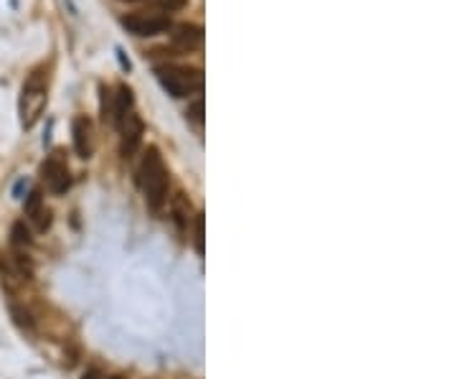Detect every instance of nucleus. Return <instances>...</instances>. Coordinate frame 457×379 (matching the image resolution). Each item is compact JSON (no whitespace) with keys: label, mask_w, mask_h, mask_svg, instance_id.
Masks as SVG:
<instances>
[{"label":"nucleus","mask_w":457,"mask_h":379,"mask_svg":"<svg viewBox=\"0 0 457 379\" xmlns=\"http://www.w3.org/2000/svg\"><path fill=\"white\" fill-rule=\"evenodd\" d=\"M171 39L183 51H196L204 44V28L196 26V23H180V26L173 28Z\"/></svg>","instance_id":"nucleus-9"},{"label":"nucleus","mask_w":457,"mask_h":379,"mask_svg":"<svg viewBox=\"0 0 457 379\" xmlns=\"http://www.w3.org/2000/svg\"><path fill=\"white\" fill-rule=\"evenodd\" d=\"M135 110V97H133V89L130 86H117V94H114V120L117 122L119 117H125L127 113H133Z\"/></svg>","instance_id":"nucleus-10"},{"label":"nucleus","mask_w":457,"mask_h":379,"mask_svg":"<svg viewBox=\"0 0 457 379\" xmlns=\"http://www.w3.org/2000/svg\"><path fill=\"white\" fill-rule=\"evenodd\" d=\"M119 23H122V26H125L133 36H140V39H150V36H158V34H163V31L171 28V18H168V15L155 13V11H143V13L122 15Z\"/></svg>","instance_id":"nucleus-5"},{"label":"nucleus","mask_w":457,"mask_h":379,"mask_svg":"<svg viewBox=\"0 0 457 379\" xmlns=\"http://www.w3.org/2000/svg\"><path fill=\"white\" fill-rule=\"evenodd\" d=\"M114 125L119 130V153H122V158H133L138 153L140 143H143V120H140V115L133 110L125 117H119Z\"/></svg>","instance_id":"nucleus-6"},{"label":"nucleus","mask_w":457,"mask_h":379,"mask_svg":"<svg viewBox=\"0 0 457 379\" xmlns=\"http://www.w3.org/2000/svg\"><path fill=\"white\" fill-rule=\"evenodd\" d=\"M100 113L105 122L114 120V94H112V89H107L105 84H100Z\"/></svg>","instance_id":"nucleus-14"},{"label":"nucleus","mask_w":457,"mask_h":379,"mask_svg":"<svg viewBox=\"0 0 457 379\" xmlns=\"http://www.w3.org/2000/svg\"><path fill=\"white\" fill-rule=\"evenodd\" d=\"M127 3H135V0H127Z\"/></svg>","instance_id":"nucleus-20"},{"label":"nucleus","mask_w":457,"mask_h":379,"mask_svg":"<svg viewBox=\"0 0 457 379\" xmlns=\"http://www.w3.org/2000/svg\"><path fill=\"white\" fill-rule=\"evenodd\" d=\"M180 8H186V0H160L158 6H155V13L160 15H168V13H175Z\"/></svg>","instance_id":"nucleus-17"},{"label":"nucleus","mask_w":457,"mask_h":379,"mask_svg":"<svg viewBox=\"0 0 457 379\" xmlns=\"http://www.w3.org/2000/svg\"><path fill=\"white\" fill-rule=\"evenodd\" d=\"M155 77L163 84L168 94L173 97H191V94L201 92L204 86V74L196 67H180V64H163L155 69Z\"/></svg>","instance_id":"nucleus-3"},{"label":"nucleus","mask_w":457,"mask_h":379,"mask_svg":"<svg viewBox=\"0 0 457 379\" xmlns=\"http://www.w3.org/2000/svg\"><path fill=\"white\" fill-rule=\"evenodd\" d=\"M193 247H196V252L204 255V214H196V219H193Z\"/></svg>","instance_id":"nucleus-16"},{"label":"nucleus","mask_w":457,"mask_h":379,"mask_svg":"<svg viewBox=\"0 0 457 379\" xmlns=\"http://www.w3.org/2000/svg\"><path fill=\"white\" fill-rule=\"evenodd\" d=\"M11 316H13L15 326L23 328V331H28V333H34L36 319H34V313L28 311L26 306H15V303H11Z\"/></svg>","instance_id":"nucleus-13"},{"label":"nucleus","mask_w":457,"mask_h":379,"mask_svg":"<svg viewBox=\"0 0 457 379\" xmlns=\"http://www.w3.org/2000/svg\"><path fill=\"white\" fill-rule=\"evenodd\" d=\"M28 217V221H31V226H34L36 232H48L51 229V224H53V212L46 207V204H41V207H36L31 214H26Z\"/></svg>","instance_id":"nucleus-11"},{"label":"nucleus","mask_w":457,"mask_h":379,"mask_svg":"<svg viewBox=\"0 0 457 379\" xmlns=\"http://www.w3.org/2000/svg\"><path fill=\"white\" fill-rule=\"evenodd\" d=\"M11 245H13V250H28V247L34 245L31 226H26V221H15L11 226Z\"/></svg>","instance_id":"nucleus-12"},{"label":"nucleus","mask_w":457,"mask_h":379,"mask_svg":"<svg viewBox=\"0 0 457 379\" xmlns=\"http://www.w3.org/2000/svg\"><path fill=\"white\" fill-rule=\"evenodd\" d=\"M186 120L191 122V125H196V127H201L204 125V100H193L191 105H188V110H186Z\"/></svg>","instance_id":"nucleus-15"},{"label":"nucleus","mask_w":457,"mask_h":379,"mask_svg":"<svg viewBox=\"0 0 457 379\" xmlns=\"http://www.w3.org/2000/svg\"><path fill=\"white\" fill-rule=\"evenodd\" d=\"M72 135H74V150L79 158H92L94 153V125L89 117L79 115V117H74L72 122Z\"/></svg>","instance_id":"nucleus-7"},{"label":"nucleus","mask_w":457,"mask_h":379,"mask_svg":"<svg viewBox=\"0 0 457 379\" xmlns=\"http://www.w3.org/2000/svg\"><path fill=\"white\" fill-rule=\"evenodd\" d=\"M41 179L48 186V191H53L56 196H64L72 188V171H69V163L64 158V150H53L41 163Z\"/></svg>","instance_id":"nucleus-4"},{"label":"nucleus","mask_w":457,"mask_h":379,"mask_svg":"<svg viewBox=\"0 0 457 379\" xmlns=\"http://www.w3.org/2000/svg\"><path fill=\"white\" fill-rule=\"evenodd\" d=\"M138 184L143 188V196H145V204L152 214H160L168 204V168L166 160L160 155L158 146H147V150L143 153L138 168Z\"/></svg>","instance_id":"nucleus-1"},{"label":"nucleus","mask_w":457,"mask_h":379,"mask_svg":"<svg viewBox=\"0 0 457 379\" xmlns=\"http://www.w3.org/2000/svg\"><path fill=\"white\" fill-rule=\"evenodd\" d=\"M171 217L180 232H191V224H193V219H196V214H193L191 199H188L183 191H175V196H171Z\"/></svg>","instance_id":"nucleus-8"},{"label":"nucleus","mask_w":457,"mask_h":379,"mask_svg":"<svg viewBox=\"0 0 457 379\" xmlns=\"http://www.w3.org/2000/svg\"><path fill=\"white\" fill-rule=\"evenodd\" d=\"M48 77H51V74H48V67L46 64H41V67H36L34 72L28 74V79L23 82L18 110H20V125L26 127V130L36 125V120H39L41 113H44V107H46Z\"/></svg>","instance_id":"nucleus-2"},{"label":"nucleus","mask_w":457,"mask_h":379,"mask_svg":"<svg viewBox=\"0 0 457 379\" xmlns=\"http://www.w3.org/2000/svg\"><path fill=\"white\" fill-rule=\"evenodd\" d=\"M107 372L102 369V366H86L84 374H81V379H105Z\"/></svg>","instance_id":"nucleus-18"},{"label":"nucleus","mask_w":457,"mask_h":379,"mask_svg":"<svg viewBox=\"0 0 457 379\" xmlns=\"http://www.w3.org/2000/svg\"><path fill=\"white\" fill-rule=\"evenodd\" d=\"M105 379H127V377H125V374H117V372H107Z\"/></svg>","instance_id":"nucleus-19"}]
</instances>
